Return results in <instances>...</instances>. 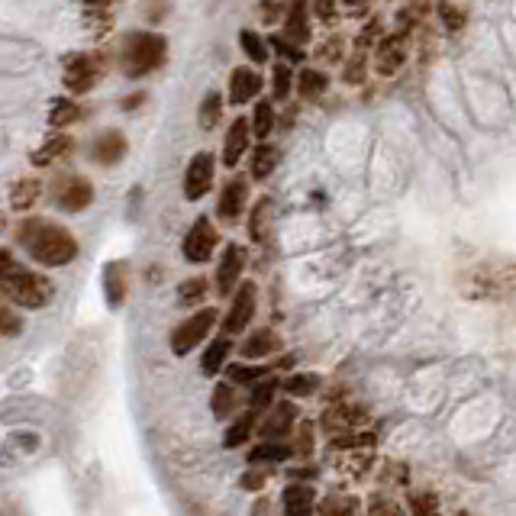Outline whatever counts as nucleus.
<instances>
[{
	"mask_svg": "<svg viewBox=\"0 0 516 516\" xmlns=\"http://www.w3.org/2000/svg\"><path fill=\"white\" fill-rule=\"evenodd\" d=\"M268 500H255V504H252V516H268Z\"/></svg>",
	"mask_w": 516,
	"mask_h": 516,
	"instance_id": "obj_56",
	"label": "nucleus"
},
{
	"mask_svg": "<svg viewBox=\"0 0 516 516\" xmlns=\"http://www.w3.org/2000/svg\"><path fill=\"white\" fill-rule=\"evenodd\" d=\"M404 62H407V36L394 30V36H387V39L378 42L375 71L381 78H391V75H397L400 68H404Z\"/></svg>",
	"mask_w": 516,
	"mask_h": 516,
	"instance_id": "obj_12",
	"label": "nucleus"
},
{
	"mask_svg": "<svg viewBox=\"0 0 516 516\" xmlns=\"http://www.w3.org/2000/svg\"><path fill=\"white\" fill-rule=\"evenodd\" d=\"M265 481H268V475H265L262 468H255V465L246 471V475H242V487H246V491H262Z\"/></svg>",
	"mask_w": 516,
	"mask_h": 516,
	"instance_id": "obj_51",
	"label": "nucleus"
},
{
	"mask_svg": "<svg viewBox=\"0 0 516 516\" xmlns=\"http://www.w3.org/2000/svg\"><path fill=\"white\" fill-rule=\"evenodd\" d=\"M242 358H249V362H265V358L278 355L281 352V339L275 329H258V333H252L246 342H242Z\"/></svg>",
	"mask_w": 516,
	"mask_h": 516,
	"instance_id": "obj_19",
	"label": "nucleus"
},
{
	"mask_svg": "<svg viewBox=\"0 0 516 516\" xmlns=\"http://www.w3.org/2000/svg\"><path fill=\"white\" fill-rule=\"evenodd\" d=\"M249 136H252V126L249 120H233V126H229V133H226V142H223V165L226 168H236L239 159L246 155L249 149Z\"/></svg>",
	"mask_w": 516,
	"mask_h": 516,
	"instance_id": "obj_20",
	"label": "nucleus"
},
{
	"mask_svg": "<svg viewBox=\"0 0 516 516\" xmlns=\"http://www.w3.org/2000/svg\"><path fill=\"white\" fill-rule=\"evenodd\" d=\"M291 449H294V458H310L313 455V426L310 423L297 426V433L291 439Z\"/></svg>",
	"mask_w": 516,
	"mask_h": 516,
	"instance_id": "obj_43",
	"label": "nucleus"
},
{
	"mask_svg": "<svg viewBox=\"0 0 516 516\" xmlns=\"http://www.w3.org/2000/svg\"><path fill=\"white\" fill-rule=\"evenodd\" d=\"M246 204H249V188L242 178H233L220 191V200H217V217L223 223H236L242 213H246Z\"/></svg>",
	"mask_w": 516,
	"mask_h": 516,
	"instance_id": "obj_15",
	"label": "nucleus"
},
{
	"mask_svg": "<svg viewBox=\"0 0 516 516\" xmlns=\"http://www.w3.org/2000/svg\"><path fill=\"white\" fill-rule=\"evenodd\" d=\"M365 59H368V55L358 52V49H355V55H349L346 75H342V78H346V84H362L365 81Z\"/></svg>",
	"mask_w": 516,
	"mask_h": 516,
	"instance_id": "obj_47",
	"label": "nucleus"
},
{
	"mask_svg": "<svg viewBox=\"0 0 516 516\" xmlns=\"http://www.w3.org/2000/svg\"><path fill=\"white\" fill-rule=\"evenodd\" d=\"M368 516H404V510H400L391 497L375 494V497L368 500Z\"/></svg>",
	"mask_w": 516,
	"mask_h": 516,
	"instance_id": "obj_46",
	"label": "nucleus"
},
{
	"mask_svg": "<svg viewBox=\"0 0 516 516\" xmlns=\"http://www.w3.org/2000/svg\"><path fill=\"white\" fill-rule=\"evenodd\" d=\"M288 458H294L291 442H268V439H262V442H258V446L249 452V465H262V462H288Z\"/></svg>",
	"mask_w": 516,
	"mask_h": 516,
	"instance_id": "obj_28",
	"label": "nucleus"
},
{
	"mask_svg": "<svg viewBox=\"0 0 516 516\" xmlns=\"http://www.w3.org/2000/svg\"><path fill=\"white\" fill-rule=\"evenodd\" d=\"M142 104H146V94H129L126 100H123V110H136V107H142Z\"/></svg>",
	"mask_w": 516,
	"mask_h": 516,
	"instance_id": "obj_55",
	"label": "nucleus"
},
{
	"mask_svg": "<svg viewBox=\"0 0 516 516\" xmlns=\"http://www.w3.org/2000/svg\"><path fill=\"white\" fill-rule=\"evenodd\" d=\"M371 4V0H346V7H352V10H365Z\"/></svg>",
	"mask_w": 516,
	"mask_h": 516,
	"instance_id": "obj_57",
	"label": "nucleus"
},
{
	"mask_svg": "<svg viewBox=\"0 0 516 516\" xmlns=\"http://www.w3.org/2000/svg\"><path fill=\"white\" fill-rule=\"evenodd\" d=\"M313 7H317V17L326 23L336 17V0H313Z\"/></svg>",
	"mask_w": 516,
	"mask_h": 516,
	"instance_id": "obj_54",
	"label": "nucleus"
},
{
	"mask_svg": "<svg viewBox=\"0 0 516 516\" xmlns=\"http://www.w3.org/2000/svg\"><path fill=\"white\" fill-rule=\"evenodd\" d=\"M123 155H126V139H123V133H117V129L100 133L91 146V159L97 165H117V162H123Z\"/></svg>",
	"mask_w": 516,
	"mask_h": 516,
	"instance_id": "obj_22",
	"label": "nucleus"
},
{
	"mask_svg": "<svg viewBox=\"0 0 516 516\" xmlns=\"http://www.w3.org/2000/svg\"><path fill=\"white\" fill-rule=\"evenodd\" d=\"M284 39L304 46L310 42V7L307 0H291L288 4V17H284Z\"/></svg>",
	"mask_w": 516,
	"mask_h": 516,
	"instance_id": "obj_21",
	"label": "nucleus"
},
{
	"mask_svg": "<svg viewBox=\"0 0 516 516\" xmlns=\"http://www.w3.org/2000/svg\"><path fill=\"white\" fill-rule=\"evenodd\" d=\"M278 159H281L278 146H271V142H258V149L252 152V178L265 181L271 171L278 168Z\"/></svg>",
	"mask_w": 516,
	"mask_h": 516,
	"instance_id": "obj_29",
	"label": "nucleus"
},
{
	"mask_svg": "<svg viewBox=\"0 0 516 516\" xmlns=\"http://www.w3.org/2000/svg\"><path fill=\"white\" fill-rule=\"evenodd\" d=\"M207 291H210L207 278H191V281H184L181 288H178L181 307H197V304H204V300H207Z\"/></svg>",
	"mask_w": 516,
	"mask_h": 516,
	"instance_id": "obj_38",
	"label": "nucleus"
},
{
	"mask_svg": "<svg viewBox=\"0 0 516 516\" xmlns=\"http://www.w3.org/2000/svg\"><path fill=\"white\" fill-rule=\"evenodd\" d=\"M320 516H362V500L349 494H326L320 500Z\"/></svg>",
	"mask_w": 516,
	"mask_h": 516,
	"instance_id": "obj_30",
	"label": "nucleus"
},
{
	"mask_svg": "<svg viewBox=\"0 0 516 516\" xmlns=\"http://www.w3.org/2000/svg\"><path fill=\"white\" fill-rule=\"evenodd\" d=\"M262 91V75L252 68H233V75H229V104L239 107V104H249V100L258 97Z\"/></svg>",
	"mask_w": 516,
	"mask_h": 516,
	"instance_id": "obj_18",
	"label": "nucleus"
},
{
	"mask_svg": "<svg viewBox=\"0 0 516 516\" xmlns=\"http://www.w3.org/2000/svg\"><path fill=\"white\" fill-rule=\"evenodd\" d=\"M281 55H288V62H304V49L297 46V42L291 39H284V36H275V42H271Z\"/></svg>",
	"mask_w": 516,
	"mask_h": 516,
	"instance_id": "obj_49",
	"label": "nucleus"
},
{
	"mask_svg": "<svg viewBox=\"0 0 516 516\" xmlns=\"http://www.w3.org/2000/svg\"><path fill=\"white\" fill-rule=\"evenodd\" d=\"M229 378H233L236 384H262L265 378H271V371H275V365H229Z\"/></svg>",
	"mask_w": 516,
	"mask_h": 516,
	"instance_id": "obj_35",
	"label": "nucleus"
},
{
	"mask_svg": "<svg viewBox=\"0 0 516 516\" xmlns=\"http://www.w3.org/2000/svg\"><path fill=\"white\" fill-rule=\"evenodd\" d=\"M278 387H281V381L278 378H265L262 384H255V391H252V400H249V407L252 410H271L275 407V394H278Z\"/></svg>",
	"mask_w": 516,
	"mask_h": 516,
	"instance_id": "obj_37",
	"label": "nucleus"
},
{
	"mask_svg": "<svg viewBox=\"0 0 516 516\" xmlns=\"http://www.w3.org/2000/svg\"><path fill=\"white\" fill-rule=\"evenodd\" d=\"M213 417L217 420H229L236 413V407H239V397H236V387L233 384H217L213 387Z\"/></svg>",
	"mask_w": 516,
	"mask_h": 516,
	"instance_id": "obj_32",
	"label": "nucleus"
},
{
	"mask_svg": "<svg viewBox=\"0 0 516 516\" xmlns=\"http://www.w3.org/2000/svg\"><path fill=\"white\" fill-rule=\"evenodd\" d=\"M239 42H242V52H246L252 62L265 65V62L271 59V55H268V42H265L262 36H258V33H252V30H242Z\"/></svg>",
	"mask_w": 516,
	"mask_h": 516,
	"instance_id": "obj_39",
	"label": "nucleus"
},
{
	"mask_svg": "<svg viewBox=\"0 0 516 516\" xmlns=\"http://www.w3.org/2000/svg\"><path fill=\"white\" fill-rule=\"evenodd\" d=\"M439 20H442V26H446V33H462L465 30V23H468V10L465 7H458V4H452V0H439Z\"/></svg>",
	"mask_w": 516,
	"mask_h": 516,
	"instance_id": "obj_34",
	"label": "nucleus"
},
{
	"mask_svg": "<svg viewBox=\"0 0 516 516\" xmlns=\"http://www.w3.org/2000/svg\"><path fill=\"white\" fill-rule=\"evenodd\" d=\"M291 88H294V75H291V68L288 65H275V97L278 100H288V94H291Z\"/></svg>",
	"mask_w": 516,
	"mask_h": 516,
	"instance_id": "obj_48",
	"label": "nucleus"
},
{
	"mask_svg": "<svg viewBox=\"0 0 516 516\" xmlns=\"http://www.w3.org/2000/svg\"><path fill=\"white\" fill-rule=\"evenodd\" d=\"M129 291V278H126V265L123 262H110L104 268V294L110 300V307H120Z\"/></svg>",
	"mask_w": 516,
	"mask_h": 516,
	"instance_id": "obj_25",
	"label": "nucleus"
},
{
	"mask_svg": "<svg viewBox=\"0 0 516 516\" xmlns=\"http://www.w3.org/2000/svg\"><path fill=\"white\" fill-rule=\"evenodd\" d=\"M329 458L339 471L346 475H362L368 465L375 462V436L371 433H352V436H336L333 446H329Z\"/></svg>",
	"mask_w": 516,
	"mask_h": 516,
	"instance_id": "obj_4",
	"label": "nucleus"
},
{
	"mask_svg": "<svg viewBox=\"0 0 516 516\" xmlns=\"http://www.w3.org/2000/svg\"><path fill=\"white\" fill-rule=\"evenodd\" d=\"M213 171H217V159L210 152H197L184 171V197L200 200L213 188Z\"/></svg>",
	"mask_w": 516,
	"mask_h": 516,
	"instance_id": "obj_11",
	"label": "nucleus"
},
{
	"mask_svg": "<svg viewBox=\"0 0 516 516\" xmlns=\"http://www.w3.org/2000/svg\"><path fill=\"white\" fill-rule=\"evenodd\" d=\"M326 88H329V78L323 75V71H317V68H304V71H300V78H297V91L304 94L307 100L323 97V94H326Z\"/></svg>",
	"mask_w": 516,
	"mask_h": 516,
	"instance_id": "obj_33",
	"label": "nucleus"
},
{
	"mask_svg": "<svg viewBox=\"0 0 516 516\" xmlns=\"http://www.w3.org/2000/svg\"><path fill=\"white\" fill-rule=\"evenodd\" d=\"M413 516H439V497L436 494H410Z\"/></svg>",
	"mask_w": 516,
	"mask_h": 516,
	"instance_id": "obj_44",
	"label": "nucleus"
},
{
	"mask_svg": "<svg viewBox=\"0 0 516 516\" xmlns=\"http://www.w3.org/2000/svg\"><path fill=\"white\" fill-rule=\"evenodd\" d=\"M255 297H258V288H255L252 281L239 284L236 294H233V304H229L226 317H223V326H220L223 336H236V333H242V329L252 323V317H255Z\"/></svg>",
	"mask_w": 516,
	"mask_h": 516,
	"instance_id": "obj_10",
	"label": "nucleus"
},
{
	"mask_svg": "<svg viewBox=\"0 0 516 516\" xmlns=\"http://www.w3.org/2000/svg\"><path fill=\"white\" fill-rule=\"evenodd\" d=\"M317 59H323V62H336V59H342V42H339V39H329L326 46L317 49Z\"/></svg>",
	"mask_w": 516,
	"mask_h": 516,
	"instance_id": "obj_53",
	"label": "nucleus"
},
{
	"mask_svg": "<svg viewBox=\"0 0 516 516\" xmlns=\"http://www.w3.org/2000/svg\"><path fill=\"white\" fill-rule=\"evenodd\" d=\"M288 0H262V4H258V13H262V23L265 26H275L278 20H284L288 17Z\"/></svg>",
	"mask_w": 516,
	"mask_h": 516,
	"instance_id": "obj_45",
	"label": "nucleus"
},
{
	"mask_svg": "<svg viewBox=\"0 0 516 516\" xmlns=\"http://www.w3.org/2000/svg\"><path fill=\"white\" fill-rule=\"evenodd\" d=\"M39 194H42V184L36 178L13 181V188H10V207L17 210V213H26L39 200Z\"/></svg>",
	"mask_w": 516,
	"mask_h": 516,
	"instance_id": "obj_27",
	"label": "nucleus"
},
{
	"mask_svg": "<svg viewBox=\"0 0 516 516\" xmlns=\"http://www.w3.org/2000/svg\"><path fill=\"white\" fill-rule=\"evenodd\" d=\"M281 500H284V516H320L317 491L310 484H288Z\"/></svg>",
	"mask_w": 516,
	"mask_h": 516,
	"instance_id": "obj_16",
	"label": "nucleus"
},
{
	"mask_svg": "<svg viewBox=\"0 0 516 516\" xmlns=\"http://www.w3.org/2000/svg\"><path fill=\"white\" fill-rule=\"evenodd\" d=\"M271 126H275V110H271L268 100H262V104L255 107V117H252V133L258 136V142H265Z\"/></svg>",
	"mask_w": 516,
	"mask_h": 516,
	"instance_id": "obj_42",
	"label": "nucleus"
},
{
	"mask_svg": "<svg viewBox=\"0 0 516 516\" xmlns=\"http://www.w3.org/2000/svg\"><path fill=\"white\" fill-rule=\"evenodd\" d=\"M320 426L326 429L329 436H352L362 433V426H368V410L362 404H333L326 407Z\"/></svg>",
	"mask_w": 516,
	"mask_h": 516,
	"instance_id": "obj_8",
	"label": "nucleus"
},
{
	"mask_svg": "<svg viewBox=\"0 0 516 516\" xmlns=\"http://www.w3.org/2000/svg\"><path fill=\"white\" fill-rule=\"evenodd\" d=\"M78 120V104H75V100H68V97H59V100H55V104H52V110H49V123L52 126H68V123H75Z\"/></svg>",
	"mask_w": 516,
	"mask_h": 516,
	"instance_id": "obj_41",
	"label": "nucleus"
},
{
	"mask_svg": "<svg viewBox=\"0 0 516 516\" xmlns=\"http://www.w3.org/2000/svg\"><path fill=\"white\" fill-rule=\"evenodd\" d=\"M284 394H294V397H307L320 387V375H288L281 381Z\"/></svg>",
	"mask_w": 516,
	"mask_h": 516,
	"instance_id": "obj_40",
	"label": "nucleus"
},
{
	"mask_svg": "<svg viewBox=\"0 0 516 516\" xmlns=\"http://www.w3.org/2000/svg\"><path fill=\"white\" fill-rule=\"evenodd\" d=\"M17 242L30 252L33 262L46 265V268H62L78 258L75 236H71L65 226L39 220V217H30L17 226Z\"/></svg>",
	"mask_w": 516,
	"mask_h": 516,
	"instance_id": "obj_1",
	"label": "nucleus"
},
{
	"mask_svg": "<svg viewBox=\"0 0 516 516\" xmlns=\"http://www.w3.org/2000/svg\"><path fill=\"white\" fill-rule=\"evenodd\" d=\"M294 420H297V407L294 404H275L268 410V417L258 423V436L268 439V442H288L291 429H294Z\"/></svg>",
	"mask_w": 516,
	"mask_h": 516,
	"instance_id": "obj_13",
	"label": "nucleus"
},
{
	"mask_svg": "<svg viewBox=\"0 0 516 516\" xmlns=\"http://www.w3.org/2000/svg\"><path fill=\"white\" fill-rule=\"evenodd\" d=\"M242 271H246V249L242 246H226L220 268H217V294L220 297H233V288L239 284Z\"/></svg>",
	"mask_w": 516,
	"mask_h": 516,
	"instance_id": "obj_14",
	"label": "nucleus"
},
{
	"mask_svg": "<svg viewBox=\"0 0 516 516\" xmlns=\"http://www.w3.org/2000/svg\"><path fill=\"white\" fill-rule=\"evenodd\" d=\"M68 152H71V136H65V133H52V136L33 152V165H36V168L55 165V162H62Z\"/></svg>",
	"mask_w": 516,
	"mask_h": 516,
	"instance_id": "obj_23",
	"label": "nucleus"
},
{
	"mask_svg": "<svg viewBox=\"0 0 516 516\" xmlns=\"http://www.w3.org/2000/svg\"><path fill=\"white\" fill-rule=\"evenodd\" d=\"M123 0H81V10H84V23L91 26L94 36H107V30L117 20V7Z\"/></svg>",
	"mask_w": 516,
	"mask_h": 516,
	"instance_id": "obj_17",
	"label": "nucleus"
},
{
	"mask_svg": "<svg viewBox=\"0 0 516 516\" xmlns=\"http://www.w3.org/2000/svg\"><path fill=\"white\" fill-rule=\"evenodd\" d=\"M52 197L65 213H81L84 207H91L94 200V188L84 175H62L52 184Z\"/></svg>",
	"mask_w": 516,
	"mask_h": 516,
	"instance_id": "obj_9",
	"label": "nucleus"
},
{
	"mask_svg": "<svg viewBox=\"0 0 516 516\" xmlns=\"http://www.w3.org/2000/svg\"><path fill=\"white\" fill-rule=\"evenodd\" d=\"M255 426H258V410L246 407L233 423H229L226 436H223V446L226 449H236V446H242V442H249V436L255 433Z\"/></svg>",
	"mask_w": 516,
	"mask_h": 516,
	"instance_id": "obj_24",
	"label": "nucleus"
},
{
	"mask_svg": "<svg viewBox=\"0 0 516 516\" xmlns=\"http://www.w3.org/2000/svg\"><path fill=\"white\" fill-rule=\"evenodd\" d=\"M107 71L104 55L97 52H78V55H68L65 65H62V78H65V88L71 94H88L94 84L100 81V75Z\"/></svg>",
	"mask_w": 516,
	"mask_h": 516,
	"instance_id": "obj_5",
	"label": "nucleus"
},
{
	"mask_svg": "<svg viewBox=\"0 0 516 516\" xmlns=\"http://www.w3.org/2000/svg\"><path fill=\"white\" fill-rule=\"evenodd\" d=\"M168 59V42L159 33H133L123 46V71L129 78H146Z\"/></svg>",
	"mask_w": 516,
	"mask_h": 516,
	"instance_id": "obj_3",
	"label": "nucleus"
},
{
	"mask_svg": "<svg viewBox=\"0 0 516 516\" xmlns=\"http://www.w3.org/2000/svg\"><path fill=\"white\" fill-rule=\"evenodd\" d=\"M378 33H381V23H378V20H371V23L365 26V30H362V36L355 39V49H358V52H365V49L371 46V42L378 39Z\"/></svg>",
	"mask_w": 516,
	"mask_h": 516,
	"instance_id": "obj_52",
	"label": "nucleus"
},
{
	"mask_svg": "<svg viewBox=\"0 0 516 516\" xmlns=\"http://www.w3.org/2000/svg\"><path fill=\"white\" fill-rule=\"evenodd\" d=\"M220 246V233L217 226H213L207 217H197L194 226L188 229V236H184V258L194 265H204L213 258V252H217Z\"/></svg>",
	"mask_w": 516,
	"mask_h": 516,
	"instance_id": "obj_7",
	"label": "nucleus"
},
{
	"mask_svg": "<svg viewBox=\"0 0 516 516\" xmlns=\"http://www.w3.org/2000/svg\"><path fill=\"white\" fill-rule=\"evenodd\" d=\"M0 291H4L7 304L23 307V310H42L55 297V284L39 275V271L20 268L13 262V255L4 249L0 252Z\"/></svg>",
	"mask_w": 516,
	"mask_h": 516,
	"instance_id": "obj_2",
	"label": "nucleus"
},
{
	"mask_svg": "<svg viewBox=\"0 0 516 516\" xmlns=\"http://www.w3.org/2000/svg\"><path fill=\"white\" fill-rule=\"evenodd\" d=\"M220 117H223V97L217 91H210L204 100H200L197 123H200V129H213V126L220 123Z\"/></svg>",
	"mask_w": 516,
	"mask_h": 516,
	"instance_id": "obj_36",
	"label": "nucleus"
},
{
	"mask_svg": "<svg viewBox=\"0 0 516 516\" xmlns=\"http://www.w3.org/2000/svg\"><path fill=\"white\" fill-rule=\"evenodd\" d=\"M217 320H220V313L213 310V307H204V310H197L194 317H188L184 320L175 333H171V352H175L178 358H184V355H191L200 342H204L210 333H213V326H217Z\"/></svg>",
	"mask_w": 516,
	"mask_h": 516,
	"instance_id": "obj_6",
	"label": "nucleus"
},
{
	"mask_svg": "<svg viewBox=\"0 0 516 516\" xmlns=\"http://www.w3.org/2000/svg\"><path fill=\"white\" fill-rule=\"evenodd\" d=\"M249 236H252V242H268V239H271V200H268V197H262V200H258V204L252 207Z\"/></svg>",
	"mask_w": 516,
	"mask_h": 516,
	"instance_id": "obj_31",
	"label": "nucleus"
},
{
	"mask_svg": "<svg viewBox=\"0 0 516 516\" xmlns=\"http://www.w3.org/2000/svg\"><path fill=\"white\" fill-rule=\"evenodd\" d=\"M229 352H233V336L213 339L210 346H207V352H204V358H200V371H204L207 378L220 375L223 365H226V358H229Z\"/></svg>",
	"mask_w": 516,
	"mask_h": 516,
	"instance_id": "obj_26",
	"label": "nucleus"
},
{
	"mask_svg": "<svg viewBox=\"0 0 516 516\" xmlns=\"http://www.w3.org/2000/svg\"><path fill=\"white\" fill-rule=\"evenodd\" d=\"M20 326H23V320L13 313V304H7L4 310H0V329H4V336H17Z\"/></svg>",
	"mask_w": 516,
	"mask_h": 516,
	"instance_id": "obj_50",
	"label": "nucleus"
}]
</instances>
